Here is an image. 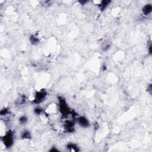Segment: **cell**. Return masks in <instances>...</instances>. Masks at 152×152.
I'll use <instances>...</instances> for the list:
<instances>
[{"mask_svg": "<svg viewBox=\"0 0 152 152\" xmlns=\"http://www.w3.org/2000/svg\"><path fill=\"white\" fill-rule=\"evenodd\" d=\"M59 109L62 115L67 116L70 113L69 108H68L65 100L61 97L59 99Z\"/></svg>", "mask_w": 152, "mask_h": 152, "instance_id": "1", "label": "cell"}, {"mask_svg": "<svg viewBox=\"0 0 152 152\" xmlns=\"http://www.w3.org/2000/svg\"><path fill=\"white\" fill-rule=\"evenodd\" d=\"M3 142L7 147H10L13 144V134L11 131L6 133L3 138Z\"/></svg>", "mask_w": 152, "mask_h": 152, "instance_id": "2", "label": "cell"}, {"mask_svg": "<svg viewBox=\"0 0 152 152\" xmlns=\"http://www.w3.org/2000/svg\"><path fill=\"white\" fill-rule=\"evenodd\" d=\"M46 96H47V93L45 90L38 91L36 93L35 96L34 102L36 104H40L43 100H44V99L46 98Z\"/></svg>", "mask_w": 152, "mask_h": 152, "instance_id": "3", "label": "cell"}, {"mask_svg": "<svg viewBox=\"0 0 152 152\" xmlns=\"http://www.w3.org/2000/svg\"><path fill=\"white\" fill-rule=\"evenodd\" d=\"M77 122L83 128H87L89 125V121L87 120L86 117H80L77 118Z\"/></svg>", "mask_w": 152, "mask_h": 152, "instance_id": "4", "label": "cell"}, {"mask_svg": "<svg viewBox=\"0 0 152 152\" xmlns=\"http://www.w3.org/2000/svg\"><path fill=\"white\" fill-rule=\"evenodd\" d=\"M74 122L72 120H67L65 122L64 124V128L68 132L73 131L74 130Z\"/></svg>", "mask_w": 152, "mask_h": 152, "instance_id": "5", "label": "cell"}, {"mask_svg": "<svg viewBox=\"0 0 152 152\" xmlns=\"http://www.w3.org/2000/svg\"><path fill=\"white\" fill-rule=\"evenodd\" d=\"M152 10V6L151 4H146L142 9V12L144 16H148L151 13Z\"/></svg>", "mask_w": 152, "mask_h": 152, "instance_id": "6", "label": "cell"}, {"mask_svg": "<svg viewBox=\"0 0 152 152\" xmlns=\"http://www.w3.org/2000/svg\"><path fill=\"white\" fill-rule=\"evenodd\" d=\"M111 46V42L110 40H106L102 43L101 45V48L104 51H107L110 49Z\"/></svg>", "mask_w": 152, "mask_h": 152, "instance_id": "7", "label": "cell"}, {"mask_svg": "<svg viewBox=\"0 0 152 152\" xmlns=\"http://www.w3.org/2000/svg\"><path fill=\"white\" fill-rule=\"evenodd\" d=\"M67 147L69 150L70 151H78V147H77V145L73 143H69L67 144Z\"/></svg>", "mask_w": 152, "mask_h": 152, "instance_id": "8", "label": "cell"}, {"mask_svg": "<svg viewBox=\"0 0 152 152\" xmlns=\"http://www.w3.org/2000/svg\"><path fill=\"white\" fill-rule=\"evenodd\" d=\"M22 138L23 139H29L31 138V134L29 131H24L22 133Z\"/></svg>", "mask_w": 152, "mask_h": 152, "instance_id": "9", "label": "cell"}, {"mask_svg": "<svg viewBox=\"0 0 152 152\" xmlns=\"http://www.w3.org/2000/svg\"><path fill=\"white\" fill-rule=\"evenodd\" d=\"M30 40L31 43L33 45H36V44L39 43V38L37 36H36L35 35L31 36L30 38Z\"/></svg>", "mask_w": 152, "mask_h": 152, "instance_id": "10", "label": "cell"}, {"mask_svg": "<svg viewBox=\"0 0 152 152\" xmlns=\"http://www.w3.org/2000/svg\"><path fill=\"white\" fill-rule=\"evenodd\" d=\"M25 100H26L25 96H19V97H18L17 100H16V103L19 105H23V104H24V102H25Z\"/></svg>", "mask_w": 152, "mask_h": 152, "instance_id": "11", "label": "cell"}, {"mask_svg": "<svg viewBox=\"0 0 152 152\" xmlns=\"http://www.w3.org/2000/svg\"><path fill=\"white\" fill-rule=\"evenodd\" d=\"M110 3V1H104L101 3V4H99V7L101 10H104L105 8L108 5V4Z\"/></svg>", "mask_w": 152, "mask_h": 152, "instance_id": "12", "label": "cell"}, {"mask_svg": "<svg viewBox=\"0 0 152 152\" xmlns=\"http://www.w3.org/2000/svg\"><path fill=\"white\" fill-rule=\"evenodd\" d=\"M19 122L20 124H25L27 122V118L25 116H23L19 119Z\"/></svg>", "mask_w": 152, "mask_h": 152, "instance_id": "13", "label": "cell"}, {"mask_svg": "<svg viewBox=\"0 0 152 152\" xmlns=\"http://www.w3.org/2000/svg\"><path fill=\"white\" fill-rule=\"evenodd\" d=\"M42 112V109L39 107H37L35 109V113L37 115H40Z\"/></svg>", "mask_w": 152, "mask_h": 152, "instance_id": "14", "label": "cell"}, {"mask_svg": "<svg viewBox=\"0 0 152 152\" xmlns=\"http://www.w3.org/2000/svg\"><path fill=\"white\" fill-rule=\"evenodd\" d=\"M86 3H87V1H80V3L82 4H83V5H84V4H86Z\"/></svg>", "mask_w": 152, "mask_h": 152, "instance_id": "15", "label": "cell"}]
</instances>
